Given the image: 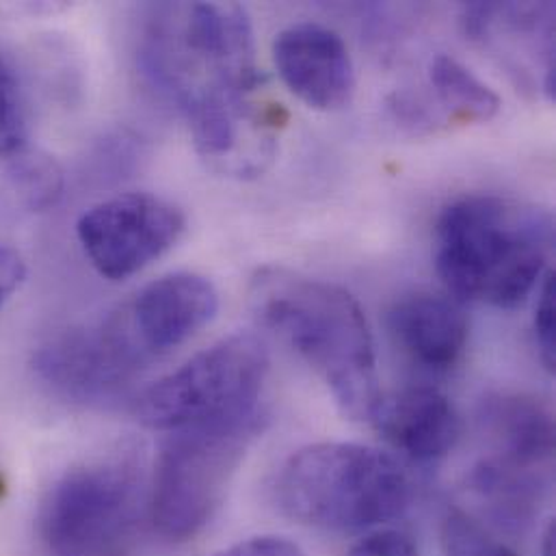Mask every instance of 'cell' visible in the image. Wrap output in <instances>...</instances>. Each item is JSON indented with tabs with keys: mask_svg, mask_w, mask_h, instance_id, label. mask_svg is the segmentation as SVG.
Returning <instances> with one entry per match:
<instances>
[{
	"mask_svg": "<svg viewBox=\"0 0 556 556\" xmlns=\"http://www.w3.org/2000/svg\"><path fill=\"white\" fill-rule=\"evenodd\" d=\"M137 59L148 83L187 117L189 128L254 109L265 80L252 20L237 2L146 7Z\"/></svg>",
	"mask_w": 556,
	"mask_h": 556,
	"instance_id": "6da1fadb",
	"label": "cell"
},
{
	"mask_svg": "<svg viewBox=\"0 0 556 556\" xmlns=\"http://www.w3.org/2000/svg\"><path fill=\"white\" fill-rule=\"evenodd\" d=\"M261 409L200 427L169 431L161 446L150 516L159 535L185 542L206 529L254 440L263 433Z\"/></svg>",
	"mask_w": 556,
	"mask_h": 556,
	"instance_id": "5b68a950",
	"label": "cell"
},
{
	"mask_svg": "<svg viewBox=\"0 0 556 556\" xmlns=\"http://www.w3.org/2000/svg\"><path fill=\"white\" fill-rule=\"evenodd\" d=\"M4 185L15 206L26 213H43L63 198L65 174L50 154L22 150L9 159Z\"/></svg>",
	"mask_w": 556,
	"mask_h": 556,
	"instance_id": "e0dca14e",
	"label": "cell"
},
{
	"mask_svg": "<svg viewBox=\"0 0 556 556\" xmlns=\"http://www.w3.org/2000/svg\"><path fill=\"white\" fill-rule=\"evenodd\" d=\"M468 485L490 507L496 522L516 531L531 525L548 488L542 470L518 468L496 457L477 464Z\"/></svg>",
	"mask_w": 556,
	"mask_h": 556,
	"instance_id": "9a60e30c",
	"label": "cell"
},
{
	"mask_svg": "<svg viewBox=\"0 0 556 556\" xmlns=\"http://www.w3.org/2000/svg\"><path fill=\"white\" fill-rule=\"evenodd\" d=\"M267 375V344L235 333L150 386L137 401V418L167 433L239 418L258 409Z\"/></svg>",
	"mask_w": 556,
	"mask_h": 556,
	"instance_id": "8992f818",
	"label": "cell"
},
{
	"mask_svg": "<svg viewBox=\"0 0 556 556\" xmlns=\"http://www.w3.org/2000/svg\"><path fill=\"white\" fill-rule=\"evenodd\" d=\"M219 556H303L299 546L286 538H254L232 546Z\"/></svg>",
	"mask_w": 556,
	"mask_h": 556,
	"instance_id": "603a6c76",
	"label": "cell"
},
{
	"mask_svg": "<svg viewBox=\"0 0 556 556\" xmlns=\"http://www.w3.org/2000/svg\"><path fill=\"white\" fill-rule=\"evenodd\" d=\"M150 362L122 307L48 338L33 355V370L43 386L70 403L109 405L132 388Z\"/></svg>",
	"mask_w": 556,
	"mask_h": 556,
	"instance_id": "ba28073f",
	"label": "cell"
},
{
	"mask_svg": "<svg viewBox=\"0 0 556 556\" xmlns=\"http://www.w3.org/2000/svg\"><path fill=\"white\" fill-rule=\"evenodd\" d=\"M542 556H555V527L551 525L546 535H544V546H542Z\"/></svg>",
	"mask_w": 556,
	"mask_h": 556,
	"instance_id": "cb8c5ba5",
	"label": "cell"
},
{
	"mask_svg": "<svg viewBox=\"0 0 556 556\" xmlns=\"http://www.w3.org/2000/svg\"><path fill=\"white\" fill-rule=\"evenodd\" d=\"M388 329L401 351L431 372L455 368L468 344V318L459 303L431 292H414L394 301Z\"/></svg>",
	"mask_w": 556,
	"mask_h": 556,
	"instance_id": "7c38bea8",
	"label": "cell"
},
{
	"mask_svg": "<svg viewBox=\"0 0 556 556\" xmlns=\"http://www.w3.org/2000/svg\"><path fill=\"white\" fill-rule=\"evenodd\" d=\"M283 85L314 111H340L355 93V67L342 37L316 22L283 28L274 41Z\"/></svg>",
	"mask_w": 556,
	"mask_h": 556,
	"instance_id": "30bf717a",
	"label": "cell"
},
{
	"mask_svg": "<svg viewBox=\"0 0 556 556\" xmlns=\"http://www.w3.org/2000/svg\"><path fill=\"white\" fill-rule=\"evenodd\" d=\"M26 279V261L9 243H0V312Z\"/></svg>",
	"mask_w": 556,
	"mask_h": 556,
	"instance_id": "7402d4cb",
	"label": "cell"
},
{
	"mask_svg": "<svg viewBox=\"0 0 556 556\" xmlns=\"http://www.w3.org/2000/svg\"><path fill=\"white\" fill-rule=\"evenodd\" d=\"M28 109L22 85L13 67L0 56V159H11L26 150Z\"/></svg>",
	"mask_w": 556,
	"mask_h": 556,
	"instance_id": "ac0fdd59",
	"label": "cell"
},
{
	"mask_svg": "<svg viewBox=\"0 0 556 556\" xmlns=\"http://www.w3.org/2000/svg\"><path fill=\"white\" fill-rule=\"evenodd\" d=\"M349 556H418V548L407 533L388 529L359 540Z\"/></svg>",
	"mask_w": 556,
	"mask_h": 556,
	"instance_id": "44dd1931",
	"label": "cell"
},
{
	"mask_svg": "<svg viewBox=\"0 0 556 556\" xmlns=\"http://www.w3.org/2000/svg\"><path fill=\"white\" fill-rule=\"evenodd\" d=\"M0 492H2V483H0Z\"/></svg>",
	"mask_w": 556,
	"mask_h": 556,
	"instance_id": "d4e9b609",
	"label": "cell"
},
{
	"mask_svg": "<svg viewBox=\"0 0 556 556\" xmlns=\"http://www.w3.org/2000/svg\"><path fill=\"white\" fill-rule=\"evenodd\" d=\"M187 219L172 202L128 193L91 206L76 224L78 243L91 267L111 281L141 274L185 235Z\"/></svg>",
	"mask_w": 556,
	"mask_h": 556,
	"instance_id": "9c48e42d",
	"label": "cell"
},
{
	"mask_svg": "<svg viewBox=\"0 0 556 556\" xmlns=\"http://www.w3.org/2000/svg\"><path fill=\"white\" fill-rule=\"evenodd\" d=\"M141 468L124 453L70 470L48 492L39 535L52 556H111L141 509Z\"/></svg>",
	"mask_w": 556,
	"mask_h": 556,
	"instance_id": "52a82bcc",
	"label": "cell"
},
{
	"mask_svg": "<svg viewBox=\"0 0 556 556\" xmlns=\"http://www.w3.org/2000/svg\"><path fill=\"white\" fill-rule=\"evenodd\" d=\"M414 498L405 468L383 451L325 442L296 451L279 468L274 501L305 527L351 533L401 518Z\"/></svg>",
	"mask_w": 556,
	"mask_h": 556,
	"instance_id": "277c9868",
	"label": "cell"
},
{
	"mask_svg": "<svg viewBox=\"0 0 556 556\" xmlns=\"http://www.w3.org/2000/svg\"><path fill=\"white\" fill-rule=\"evenodd\" d=\"M370 420L388 442L420 464L446 457L462 433L455 405L429 386L405 388L388 399L381 396Z\"/></svg>",
	"mask_w": 556,
	"mask_h": 556,
	"instance_id": "4fadbf2b",
	"label": "cell"
},
{
	"mask_svg": "<svg viewBox=\"0 0 556 556\" xmlns=\"http://www.w3.org/2000/svg\"><path fill=\"white\" fill-rule=\"evenodd\" d=\"M479 420L496 446V459L527 470L551 466L555 457V420L540 401L525 394L488 396Z\"/></svg>",
	"mask_w": 556,
	"mask_h": 556,
	"instance_id": "5bb4252c",
	"label": "cell"
},
{
	"mask_svg": "<svg viewBox=\"0 0 556 556\" xmlns=\"http://www.w3.org/2000/svg\"><path fill=\"white\" fill-rule=\"evenodd\" d=\"M124 309L137 342L156 359L189 342L217 316L219 292L211 279L180 271L148 283Z\"/></svg>",
	"mask_w": 556,
	"mask_h": 556,
	"instance_id": "8fae6325",
	"label": "cell"
},
{
	"mask_svg": "<svg viewBox=\"0 0 556 556\" xmlns=\"http://www.w3.org/2000/svg\"><path fill=\"white\" fill-rule=\"evenodd\" d=\"M429 83L453 122H490L501 111V96L455 56H433Z\"/></svg>",
	"mask_w": 556,
	"mask_h": 556,
	"instance_id": "2e32d148",
	"label": "cell"
},
{
	"mask_svg": "<svg viewBox=\"0 0 556 556\" xmlns=\"http://www.w3.org/2000/svg\"><path fill=\"white\" fill-rule=\"evenodd\" d=\"M555 288V271H548L546 278L542 279L535 305V340L540 346V357L551 372L555 370L556 359Z\"/></svg>",
	"mask_w": 556,
	"mask_h": 556,
	"instance_id": "ffe728a7",
	"label": "cell"
},
{
	"mask_svg": "<svg viewBox=\"0 0 556 556\" xmlns=\"http://www.w3.org/2000/svg\"><path fill=\"white\" fill-rule=\"evenodd\" d=\"M553 250L555 219L548 211L498 195H468L440 215L433 261L457 303L511 309L546 278Z\"/></svg>",
	"mask_w": 556,
	"mask_h": 556,
	"instance_id": "3957f363",
	"label": "cell"
},
{
	"mask_svg": "<svg viewBox=\"0 0 556 556\" xmlns=\"http://www.w3.org/2000/svg\"><path fill=\"white\" fill-rule=\"evenodd\" d=\"M250 299L263 325L314 368L349 418H372L381 401L375 342L349 290L269 265L254 274Z\"/></svg>",
	"mask_w": 556,
	"mask_h": 556,
	"instance_id": "7a4b0ae2",
	"label": "cell"
},
{
	"mask_svg": "<svg viewBox=\"0 0 556 556\" xmlns=\"http://www.w3.org/2000/svg\"><path fill=\"white\" fill-rule=\"evenodd\" d=\"M446 556H518L468 514L453 509L444 520Z\"/></svg>",
	"mask_w": 556,
	"mask_h": 556,
	"instance_id": "d6986e66",
	"label": "cell"
}]
</instances>
